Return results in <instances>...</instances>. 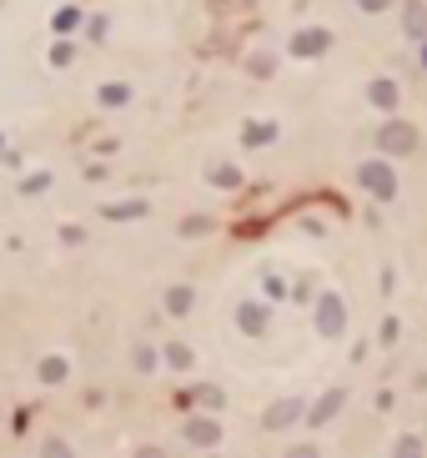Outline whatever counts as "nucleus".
<instances>
[{
    "instance_id": "c85d7f7f",
    "label": "nucleus",
    "mask_w": 427,
    "mask_h": 458,
    "mask_svg": "<svg viewBox=\"0 0 427 458\" xmlns=\"http://www.w3.org/2000/svg\"><path fill=\"white\" fill-rule=\"evenodd\" d=\"M282 458H322V448H317V443H291Z\"/></svg>"
},
{
    "instance_id": "9b49d317",
    "label": "nucleus",
    "mask_w": 427,
    "mask_h": 458,
    "mask_svg": "<svg viewBox=\"0 0 427 458\" xmlns=\"http://www.w3.org/2000/svg\"><path fill=\"white\" fill-rule=\"evenodd\" d=\"M367 101H372L377 111H387V116H392L397 101H402V86H397L392 76H372V81H367Z\"/></svg>"
},
{
    "instance_id": "b1692460",
    "label": "nucleus",
    "mask_w": 427,
    "mask_h": 458,
    "mask_svg": "<svg viewBox=\"0 0 427 458\" xmlns=\"http://www.w3.org/2000/svg\"><path fill=\"white\" fill-rule=\"evenodd\" d=\"M246 71H252V76H261V81H267V76H272V71H276V56H267V50H257V56H246Z\"/></svg>"
},
{
    "instance_id": "aec40b11",
    "label": "nucleus",
    "mask_w": 427,
    "mask_h": 458,
    "mask_svg": "<svg viewBox=\"0 0 427 458\" xmlns=\"http://www.w3.org/2000/svg\"><path fill=\"white\" fill-rule=\"evenodd\" d=\"M392 458H427L423 433H397V439H392Z\"/></svg>"
},
{
    "instance_id": "423d86ee",
    "label": "nucleus",
    "mask_w": 427,
    "mask_h": 458,
    "mask_svg": "<svg viewBox=\"0 0 427 458\" xmlns=\"http://www.w3.org/2000/svg\"><path fill=\"white\" fill-rule=\"evenodd\" d=\"M307 408L312 403H302V398H276L272 408L261 413V433H287V428L307 423Z\"/></svg>"
},
{
    "instance_id": "7ed1b4c3",
    "label": "nucleus",
    "mask_w": 427,
    "mask_h": 458,
    "mask_svg": "<svg viewBox=\"0 0 427 458\" xmlns=\"http://www.w3.org/2000/svg\"><path fill=\"white\" fill-rule=\"evenodd\" d=\"M312 307H317V332L322 338H327V343H337V338H347V302H342V292H332V287H327V292H317V302H312Z\"/></svg>"
},
{
    "instance_id": "a211bd4d",
    "label": "nucleus",
    "mask_w": 427,
    "mask_h": 458,
    "mask_svg": "<svg viewBox=\"0 0 427 458\" xmlns=\"http://www.w3.org/2000/svg\"><path fill=\"white\" fill-rule=\"evenodd\" d=\"M131 368H136L141 378H151L156 368H167V363H161V353H156L151 343H136V348H131Z\"/></svg>"
},
{
    "instance_id": "bb28decb",
    "label": "nucleus",
    "mask_w": 427,
    "mask_h": 458,
    "mask_svg": "<svg viewBox=\"0 0 427 458\" xmlns=\"http://www.w3.org/2000/svg\"><path fill=\"white\" fill-rule=\"evenodd\" d=\"M46 187H50V172H35V176H26V182H20V191H26V197H41Z\"/></svg>"
},
{
    "instance_id": "f8f14e48",
    "label": "nucleus",
    "mask_w": 427,
    "mask_h": 458,
    "mask_svg": "<svg viewBox=\"0 0 427 458\" xmlns=\"http://www.w3.org/2000/svg\"><path fill=\"white\" fill-rule=\"evenodd\" d=\"M35 378L46 383V388H61V383L71 378V358H66V353H46V358L35 363Z\"/></svg>"
},
{
    "instance_id": "39448f33",
    "label": "nucleus",
    "mask_w": 427,
    "mask_h": 458,
    "mask_svg": "<svg viewBox=\"0 0 427 458\" xmlns=\"http://www.w3.org/2000/svg\"><path fill=\"white\" fill-rule=\"evenodd\" d=\"M337 35L327 31V26H302V31L287 41V56H297V61H322L327 50H332Z\"/></svg>"
},
{
    "instance_id": "f3484780",
    "label": "nucleus",
    "mask_w": 427,
    "mask_h": 458,
    "mask_svg": "<svg viewBox=\"0 0 427 458\" xmlns=\"http://www.w3.org/2000/svg\"><path fill=\"white\" fill-rule=\"evenodd\" d=\"M206 182L221 187V191H237V187H242V167H231V161H212V167H206Z\"/></svg>"
},
{
    "instance_id": "9d476101",
    "label": "nucleus",
    "mask_w": 427,
    "mask_h": 458,
    "mask_svg": "<svg viewBox=\"0 0 427 458\" xmlns=\"http://www.w3.org/2000/svg\"><path fill=\"white\" fill-rule=\"evenodd\" d=\"M402 35L412 46L427 41V0H402Z\"/></svg>"
},
{
    "instance_id": "1a4fd4ad",
    "label": "nucleus",
    "mask_w": 427,
    "mask_h": 458,
    "mask_svg": "<svg viewBox=\"0 0 427 458\" xmlns=\"http://www.w3.org/2000/svg\"><path fill=\"white\" fill-rule=\"evenodd\" d=\"M176 403H186V408H197V413H221V408H227V393H221L216 383H197V388L182 393Z\"/></svg>"
},
{
    "instance_id": "6ab92c4d",
    "label": "nucleus",
    "mask_w": 427,
    "mask_h": 458,
    "mask_svg": "<svg viewBox=\"0 0 427 458\" xmlns=\"http://www.w3.org/2000/svg\"><path fill=\"white\" fill-rule=\"evenodd\" d=\"M276 142V121H246L242 127V146H272Z\"/></svg>"
},
{
    "instance_id": "0eeeda50",
    "label": "nucleus",
    "mask_w": 427,
    "mask_h": 458,
    "mask_svg": "<svg viewBox=\"0 0 427 458\" xmlns=\"http://www.w3.org/2000/svg\"><path fill=\"white\" fill-rule=\"evenodd\" d=\"M237 328H242V338H267V328H272V307L257 298L237 302Z\"/></svg>"
},
{
    "instance_id": "f257e3e1",
    "label": "nucleus",
    "mask_w": 427,
    "mask_h": 458,
    "mask_svg": "<svg viewBox=\"0 0 427 458\" xmlns=\"http://www.w3.org/2000/svg\"><path fill=\"white\" fill-rule=\"evenodd\" d=\"M423 151V131L412 127V121H402V116H387L377 127V157L387 161H402V157H417Z\"/></svg>"
},
{
    "instance_id": "412c9836",
    "label": "nucleus",
    "mask_w": 427,
    "mask_h": 458,
    "mask_svg": "<svg viewBox=\"0 0 427 458\" xmlns=\"http://www.w3.org/2000/svg\"><path fill=\"white\" fill-rule=\"evenodd\" d=\"M76 26H81V5H61V11L50 16V31L56 35H71Z\"/></svg>"
},
{
    "instance_id": "f704fd0d",
    "label": "nucleus",
    "mask_w": 427,
    "mask_h": 458,
    "mask_svg": "<svg viewBox=\"0 0 427 458\" xmlns=\"http://www.w3.org/2000/svg\"><path fill=\"white\" fill-rule=\"evenodd\" d=\"M206 458H221V454H206Z\"/></svg>"
},
{
    "instance_id": "20e7f679",
    "label": "nucleus",
    "mask_w": 427,
    "mask_h": 458,
    "mask_svg": "<svg viewBox=\"0 0 427 458\" xmlns=\"http://www.w3.org/2000/svg\"><path fill=\"white\" fill-rule=\"evenodd\" d=\"M182 443H191L201 454H216V448H221V418H216V413H191V418H182Z\"/></svg>"
},
{
    "instance_id": "5701e85b",
    "label": "nucleus",
    "mask_w": 427,
    "mask_h": 458,
    "mask_svg": "<svg viewBox=\"0 0 427 458\" xmlns=\"http://www.w3.org/2000/svg\"><path fill=\"white\" fill-rule=\"evenodd\" d=\"M41 458H76V448L61 433H50V439H41Z\"/></svg>"
},
{
    "instance_id": "4be33fe9",
    "label": "nucleus",
    "mask_w": 427,
    "mask_h": 458,
    "mask_svg": "<svg viewBox=\"0 0 427 458\" xmlns=\"http://www.w3.org/2000/svg\"><path fill=\"white\" fill-rule=\"evenodd\" d=\"M176 232H182V237H206V232H216V221L212 217H182V227H176Z\"/></svg>"
},
{
    "instance_id": "2f4dec72",
    "label": "nucleus",
    "mask_w": 427,
    "mask_h": 458,
    "mask_svg": "<svg viewBox=\"0 0 427 458\" xmlns=\"http://www.w3.org/2000/svg\"><path fill=\"white\" fill-rule=\"evenodd\" d=\"M61 242H66V247H81V242H86V232H81V227H61Z\"/></svg>"
},
{
    "instance_id": "dca6fc26",
    "label": "nucleus",
    "mask_w": 427,
    "mask_h": 458,
    "mask_svg": "<svg viewBox=\"0 0 427 458\" xmlns=\"http://www.w3.org/2000/svg\"><path fill=\"white\" fill-rule=\"evenodd\" d=\"M126 101H131V86H126V81H106V86H96V106L121 111Z\"/></svg>"
},
{
    "instance_id": "a878e982",
    "label": "nucleus",
    "mask_w": 427,
    "mask_h": 458,
    "mask_svg": "<svg viewBox=\"0 0 427 458\" xmlns=\"http://www.w3.org/2000/svg\"><path fill=\"white\" fill-rule=\"evenodd\" d=\"M76 61V46H71V41H56V46H50V66H71Z\"/></svg>"
},
{
    "instance_id": "2eb2a0df",
    "label": "nucleus",
    "mask_w": 427,
    "mask_h": 458,
    "mask_svg": "<svg viewBox=\"0 0 427 458\" xmlns=\"http://www.w3.org/2000/svg\"><path fill=\"white\" fill-rule=\"evenodd\" d=\"M161 363H167L171 373H191V368H197V353H191V343H167V348H161Z\"/></svg>"
},
{
    "instance_id": "ddd939ff",
    "label": "nucleus",
    "mask_w": 427,
    "mask_h": 458,
    "mask_svg": "<svg viewBox=\"0 0 427 458\" xmlns=\"http://www.w3.org/2000/svg\"><path fill=\"white\" fill-rule=\"evenodd\" d=\"M191 307H197V287H191V283L167 287V298H161V313H167V317H186Z\"/></svg>"
},
{
    "instance_id": "c756f323",
    "label": "nucleus",
    "mask_w": 427,
    "mask_h": 458,
    "mask_svg": "<svg viewBox=\"0 0 427 458\" xmlns=\"http://www.w3.org/2000/svg\"><path fill=\"white\" fill-rule=\"evenodd\" d=\"M291 298H297V302H317V287H312V277H302V283L291 287Z\"/></svg>"
},
{
    "instance_id": "7c9ffc66",
    "label": "nucleus",
    "mask_w": 427,
    "mask_h": 458,
    "mask_svg": "<svg viewBox=\"0 0 427 458\" xmlns=\"http://www.w3.org/2000/svg\"><path fill=\"white\" fill-rule=\"evenodd\" d=\"M131 458H171V454L161 448V443H136V454Z\"/></svg>"
},
{
    "instance_id": "72a5a7b5",
    "label": "nucleus",
    "mask_w": 427,
    "mask_h": 458,
    "mask_svg": "<svg viewBox=\"0 0 427 458\" xmlns=\"http://www.w3.org/2000/svg\"><path fill=\"white\" fill-rule=\"evenodd\" d=\"M417 61H423V71H427V41H423V46H417Z\"/></svg>"
},
{
    "instance_id": "393cba45",
    "label": "nucleus",
    "mask_w": 427,
    "mask_h": 458,
    "mask_svg": "<svg viewBox=\"0 0 427 458\" xmlns=\"http://www.w3.org/2000/svg\"><path fill=\"white\" fill-rule=\"evenodd\" d=\"M397 332H402V322H397V317H382L377 343H382V348H392V343H397Z\"/></svg>"
},
{
    "instance_id": "473e14b6",
    "label": "nucleus",
    "mask_w": 427,
    "mask_h": 458,
    "mask_svg": "<svg viewBox=\"0 0 427 458\" xmlns=\"http://www.w3.org/2000/svg\"><path fill=\"white\" fill-rule=\"evenodd\" d=\"M261 287H267V298H287V283H282V277H267Z\"/></svg>"
},
{
    "instance_id": "6e6552de",
    "label": "nucleus",
    "mask_w": 427,
    "mask_h": 458,
    "mask_svg": "<svg viewBox=\"0 0 427 458\" xmlns=\"http://www.w3.org/2000/svg\"><path fill=\"white\" fill-rule=\"evenodd\" d=\"M342 408H347V388H327V393L307 408V428H327Z\"/></svg>"
},
{
    "instance_id": "4468645a",
    "label": "nucleus",
    "mask_w": 427,
    "mask_h": 458,
    "mask_svg": "<svg viewBox=\"0 0 427 458\" xmlns=\"http://www.w3.org/2000/svg\"><path fill=\"white\" fill-rule=\"evenodd\" d=\"M146 212H151V202H141V197H126V202L101 206V217L106 221H136V217H146Z\"/></svg>"
},
{
    "instance_id": "f03ea898",
    "label": "nucleus",
    "mask_w": 427,
    "mask_h": 458,
    "mask_svg": "<svg viewBox=\"0 0 427 458\" xmlns=\"http://www.w3.org/2000/svg\"><path fill=\"white\" fill-rule=\"evenodd\" d=\"M357 187H362L372 202H392V197H397V172H392V161H387V157L357 161Z\"/></svg>"
},
{
    "instance_id": "cd10ccee",
    "label": "nucleus",
    "mask_w": 427,
    "mask_h": 458,
    "mask_svg": "<svg viewBox=\"0 0 427 458\" xmlns=\"http://www.w3.org/2000/svg\"><path fill=\"white\" fill-rule=\"evenodd\" d=\"M362 16H382V11H392V0H352Z\"/></svg>"
}]
</instances>
